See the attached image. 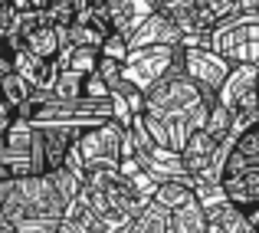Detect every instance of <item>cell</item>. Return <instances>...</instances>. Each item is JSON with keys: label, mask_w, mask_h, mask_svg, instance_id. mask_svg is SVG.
Here are the masks:
<instances>
[{"label": "cell", "mask_w": 259, "mask_h": 233, "mask_svg": "<svg viewBox=\"0 0 259 233\" xmlns=\"http://www.w3.org/2000/svg\"><path fill=\"white\" fill-rule=\"evenodd\" d=\"M7 190H10V181H0V223H10L4 217V201H7Z\"/></svg>", "instance_id": "cell-11"}, {"label": "cell", "mask_w": 259, "mask_h": 233, "mask_svg": "<svg viewBox=\"0 0 259 233\" xmlns=\"http://www.w3.org/2000/svg\"><path fill=\"white\" fill-rule=\"evenodd\" d=\"M0 233H17V227L13 223H0Z\"/></svg>", "instance_id": "cell-12"}, {"label": "cell", "mask_w": 259, "mask_h": 233, "mask_svg": "<svg viewBox=\"0 0 259 233\" xmlns=\"http://www.w3.org/2000/svg\"><path fill=\"white\" fill-rule=\"evenodd\" d=\"M23 46L33 53V56H39V59H56L59 50H63V40H59V30L46 20V23H39L36 30L23 40Z\"/></svg>", "instance_id": "cell-4"}, {"label": "cell", "mask_w": 259, "mask_h": 233, "mask_svg": "<svg viewBox=\"0 0 259 233\" xmlns=\"http://www.w3.org/2000/svg\"><path fill=\"white\" fill-rule=\"evenodd\" d=\"M217 148H220V141H213L203 128H194L190 138L184 141V148H181L184 171H190V174H207V168L217 158Z\"/></svg>", "instance_id": "cell-2"}, {"label": "cell", "mask_w": 259, "mask_h": 233, "mask_svg": "<svg viewBox=\"0 0 259 233\" xmlns=\"http://www.w3.org/2000/svg\"><path fill=\"white\" fill-rule=\"evenodd\" d=\"M171 233H207V214L200 210L197 197H194L190 204H184V207L174 210V217H171Z\"/></svg>", "instance_id": "cell-8"}, {"label": "cell", "mask_w": 259, "mask_h": 233, "mask_svg": "<svg viewBox=\"0 0 259 233\" xmlns=\"http://www.w3.org/2000/svg\"><path fill=\"white\" fill-rule=\"evenodd\" d=\"M203 132L210 135L213 141H223L230 132H233V108L227 105V102L213 99L207 105V119H203Z\"/></svg>", "instance_id": "cell-7"}, {"label": "cell", "mask_w": 259, "mask_h": 233, "mask_svg": "<svg viewBox=\"0 0 259 233\" xmlns=\"http://www.w3.org/2000/svg\"><path fill=\"white\" fill-rule=\"evenodd\" d=\"M233 10H236V0H194V7H190L197 30H210V26L223 23Z\"/></svg>", "instance_id": "cell-5"}, {"label": "cell", "mask_w": 259, "mask_h": 233, "mask_svg": "<svg viewBox=\"0 0 259 233\" xmlns=\"http://www.w3.org/2000/svg\"><path fill=\"white\" fill-rule=\"evenodd\" d=\"M99 53H102V56H108V59L125 63V59H128V36H121V33H108V36L102 40Z\"/></svg>", "instance_id": "cell-10"}, {"label": "cell", "mask_w": 259, "mask_h": 233, "mask_svg": "<svg viewBox=\"0 0 259 233\" xmlns=\"http://www.w3.org/2000/svg\"><path fill=\"white\" fill-rule=\"evenodd\" d=\"M194 197H197L194 187L184 184V181H167L154 190V204H161L164 210H177V207H184V204H190Z\"/></svg>", "instance_id": "cell-9"}, {"label": "cell", "mask_w": 259, "mask_h": 233, "mask_svg": "<svg viewBox=\"0 0 259 233\" xmlns=\"http://www.w3.org/2000/svg\"><path fill=\"white\" fill-rule=\"evenodd\" d=\"M30 95H33V86L23 76H17L13 69H7L4 76H0V99H4V105L10 108L13 115L30 102Z\"/></svg>", "instance_id": "cell-6"}, {"label": "cell", "mask_w": 259, "mask_h": 233, "mask_svg": "<svg viewBox=\"0 0 259 233\" xmlns=\"http://www.w3.org/2000/svg\"><path fill=\"white\" fill-rule=\"evenodd\" d=\"M99 59H102V53H99V46H66V50H59V56H56V63H59V69H66V72H79V76H92L95 69H99Z\"/></svg>", "instance_id": "cell-3"}, {"label": "cell", "mask_w": 259, "mask_h": 233, "mask_svg": "<svg viewBox=\"0 0 259 233\" xmlns=\"http://www.w3.org/2000/svg\"><path fill=\"white\" fill-rule=\"evenodd\" d=\"M184 69L200 86L207 105L217 99V92H220L223 82H227V63H223L220 56H213V53H207V50H190L187 56H184Z\"/></svg>", "instance_id": "cell-1"}]
</instances>
